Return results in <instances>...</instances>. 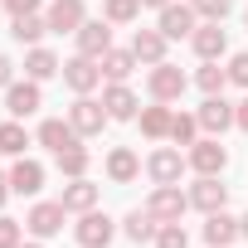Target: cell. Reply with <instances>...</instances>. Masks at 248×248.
I'll return each instance as SVG.
<instances>
[{"instance_id":"1","label":"cell","mask_w":248,"mask_h":248,"mask_svg":"<svg viewBox=\"0 0 248 248\" xmlns=\"http://www.w3.org/2000/svg\"><path fill=\"white\" fill-rule=\"evenodd\" d=\"M68 122H73V132H78V137H97V132H102V122H112V117H107L102 102H93L88 93H78V102L68 107Z\"/></svg>"},{"instance_id":"2","label":"cell","mask_w":248,"mask_h":248,"mask_svg":"<svg viewBox=\"0 0 248 248\" xmlns=\"http://www.w3.org/2000/svg\"><path fill=\"white\" fill-rule=\"evenodd\" d=\"M146 209H151L161 224H175V219L190 209V195H180V185H156L151 200H146Z\"/></svg>"},{"instance_id":"3","label":"cell","mask_w":248,"mask_h":248,"mask_svg":"<svg viewBox=\"0 0 248 248\" xmlns=\"http://www.w3.org/2000/svg\"><path fill=\"white\" fill-rule=\"evenodd\" d=\"M63 219H68V209H63L59 200H44V204H34V209L25 214V229H30L34 238H54V233L63 229Z\"/></svg>"},{"instance_id":"4","label":"cell","mask_w":248,"mask_h":248,"mask_svg":"<svg viewBox=\"0 0 248 248\" xmlns=\"http://www.w3.org/2000/svg\"><path fill=\"white\" fill-rule=\"evenodd\" d=\"M44 107V93H39V83L34 78H25V83H10L5 88V112L10 117H34Z\"/></svg>"},{"instance_id":"5","label":"cell","mask_w":248,"mask_h":248,"mask_svg":"<svg viewBox=\"0 0 248 248\" xmlns=\"http://www.w3.org/2000/svg\"><path fill=\"white\" fill-rule=\"evenodd\" d=\"M44 20H49V34H78L88 10H83V0H54Z\"/></svg>"},{"instance_id":"6","label":"cell","mask_w":248,"mask_h":248,"mask_svg":"<svg viewBox=\"0 0 248 248\" xmlns=\"http://www.w3.org/2000/svg\"><path fill=\"white\" fill-rule=\"evenodd\" d=\"M63 83H68L73 93H93V88L102 83V63H97V59H88V54H78V59H68V63H63Z\"/></svg>"},{"instance_id":"7","label":"cell","mask_w":248,"mask_h":248,"mask_svg":"<svg viewBox=\"0 0 248 248\" xmlns=\"http://www.w3.org/2000/svg\"><path fill=\"white\" fill-rule=\"evenodd\" d=\"M185 161H190V170H200V175H219V170L229 166V151H224L214 137H204V141H195V146H190V156H185Z\"/></svg>"},{"instance_id":"8","label":"cell","mask_w":248,"mask_h":248,"mask_svg":"<svg viewBox=\"0 0 248 248\" xmlns=\"http://www.w3.org/2000/svg\"><path fill=\"white\" fill-rule=\"evenodd\" d=\"M185 166H190V161H185L175 146H161V151H151V161H146V175H151L156 185H175Z\"/></svg>"},{"instance_id":"9","label":"cell","mask_w":248,"mask_h":248,"mask_svg":"<svg viewBox=\"0 0 248 248\" xmlns=\"http://www.w3.org/2000/svg\"><path fill=\"white\" fill-rule=\"evenodd\" d=\"M190 204L204 209V214H219V209L229 204V185H219V175H200V180L190 185Z\"/></svg>"},{"instance_id":"10","label":"cell","mask_w":248,"mask_h":248,"mask_svg":"<svg viewBox=\"0 0 248 248\" xmlns=\"http://www.w3.org/2000/svg\"><path fill=\"white\" fill-rule=\"evenodd\" d=\"M73 233H78V243H83V248H107L117 229H112V219H107V214L88 209V214H83V219L73 224Z\"/></svg>"},{"instance_id":"11","label":"cell","mask_w":248,"mask_h":248,"mask_svg":"<svg viewBox=\"0 0 248 248\" xmlns=\"http://www.w3.org/2000/svg\"><path fill=\"white\" fill-rule=\"evenodd\" d=\"M185 93V73L175 63H151V97L156 102H175Z\"/></svg>"},{"instance_id":"12","label":"cell","mask_w":248,"mask_h":248,"mask_svg":"<svg viewBox=\"0 0 248 248\" xmlns=\"http://www.w3.org/2000/svg\"><path fill=\"white\" fill-rule=\"evenodd\" d=\"M195 20H200V15H195V5H166L156 30H161L166 39H185V34H195V30H200Z\"/></svg>"},{"instance_id":"13","label":"cell","mask_w":248,"mask_h":248,"mask_svg":"<svg viewBox=\"0 0 248 248\" xmlns=\"http://www.w3.org/2000/svg\"><path fill=\"white\" fill-rule=\"evenodd\" d=\"M73 39H78V54H88V59H102V54L112 49V30H107V20H83V30H78Z\"/></svg>"},{"instance_id":"14","label":"cell","mask_w":248,"mask_h":248,"mask_svg":"<svg viewBox=\"0 0 248 248\" xmlns=\"http://www.w3.org/2000/svg\"><path fill=\"white\" fill-rule=\"evenodd\" d=\"M195 117H200V127H204V132H214V137H219V132H229V127H233V107H229V102H224V93H214V97H204V102H200V112H195Z\"/></svg>"},{"instance_id":"15","label":"cell","mask_w":248,"mask_h":248,"mask_svg":"<svg viewBox=\"0 0 248 248\" xmlns=\"http://www.w3.org/2000/svg\"><path fill=\"white\" fill-rule=\"evenodd\" d=\"M59 204H63L68 214H88V209L97 204V185H93L88 175H78V180H68V185H63V195H59Z\"/></svg>"},{"instance_id":"16","label":"cell","mask_w":248,"mask_h":248,"mask_svg":"<svg viewBox=\"0 0 248 248\" xmlns=\"http://www.w3.org/2000/svg\"><path fill=\"white\" fill-rule=\"evenodd\" d=\"M102 107H107V117H112V122H132L141 102H137V93H132L127 83H112V88L102 93Z\"/></svg>"},{"instance_id":"17","label":"cell","mask_w":248,"mask_h":248,"mask_svg":"<svg viewBox=\"0 0 248 248\" xmlns=\"http://www.w3.org/2000/svg\"><path fill=\"white\" fill-rule=\"evenodd\" d=\"M10 190H15V195H39V190H44V166L30 161V156H20L15 170H10Z\"/></svg>"},{"instance_id":"18","label":"cell","mask_w":248,"mask_h":248,"mask_svg":"<svg viewBox=\"0 0 248 248\" xmlns=\"http://www.w3.org/2000/svg\"><path fill=\"white\" fill-rule=\"evenodd\" d=\"M39 146H49L54 156H59V151H68V146H78V132H73V122H59V117L39 122Z\"/></svg>"},{"instance_id":"19","label":"cell","mask_w":248,"mask_h":248,"mask_svg":"<svg viewBox=\"0 0 248 248\" xmlns=\"http://www.w3.org/2000/svg\"><path fill=\"white\" fill-rule=\"evenodd\" d=\"M190 44H195V54L200 59H224V49H229V34L209 20V25H200L195 34H190Z\"/></svg>"},{"instance_id":"20","label":"cell","mask_w":248,"mask_h":248,"mask_svg":"<svg viewBox=\"0 0 248 248\" xmlns=\"http://www.w3.org/2000/svg\"><path fill=\"white\" fill-rule=\"evenodd\" d=\"M238 233H243V229H238V219H233V214H224V209L204 219V243H209V248H229Z\"/></svg>"},{"instance_id":"21","label":"cell","mask_w":248,"mask_h":248,"mask_svg":"<svg viewBox=\"0 0 248 248\" xmlns=\"http://www.w3.org/2000/svg\"><path fill=\"white\" fill-rule=\"evenodd\" d=\"M132 54H137L141 63H166V34H161V30H137Z\"/></svg>"},{"instance_id":"22","label":"cell","mask_w":248,"mask_h":248,"mask_svg":"<svg viewBox=\"0 0 248 248\" xmlns=\"http://www.w3.org/2000/svg\"><path fill=\"white\" fill-rule=\"evenodd\" d=\"M107 175H112L117 185H132V180L141 175V161H137V151H127V146H117V151L107 156Z\"/></svg>"},{"instance_id":"23","label":"cell","mask_w":248,"mask_h":248,"mask_svg":"<svg viewBox=\"0 0 248 248\" xmlns=\"http://www.w3.org/2000/svg\"><path fill=\"white\" fill-rule=\"evenodd\" d=\"M97 63H102V73H107L112 83H127V78H132V68H137L141 59H137L132 49H107V54H102Z\"/></svg>"},{"instance_id":"24","label":"cell","mask_w":248,"mask_h":248,"mask_svg":"<svg viewBox=\"0 0 248 248\" xmlns=\"http://www.w3.org/2000/svg\"><path fill=\"white\" fill-rule=\"evenodd\" d=\"M170 107L166 102H156V107H141V137H151V141H161V137H170Z\"/></svg>"},{"instance_id":"25","label":"cell","mask_w":248,"mask_h":248,"mask_svg":"<svg viewBox=\"0 0 248 248\" xmlns=\"http://www.w3.org/2000/svg\"><path fill=\"white\" fill-rule=\"evenodd\" d=\"M25 73H30L34 83H44V78H54V73H63V63H59V59H54L49 49H39V44H34V49L25 54Z\"/></svg>"},{"instance_id":"26","label":"cell","mask_w":248,"mask_h":248,"mask_svg":"<svg viewBox=\"0 0 248 248\" xmlns=\"http://www.w3.org/2000/svg\"><path fill=\"white\" fill-rule=\"evenodd\" d=\"M156 229H161V219H156L151 209H132V214H127V238H132V243H151Z\"/></svg>"},{"instance_id":"27","label":"cell","mask_w":248,"mask_h":248,"mask_svg":"<svg viewBox=\"0 0 248 248\" xmlns=\"http://www.w3.org/2000/svg\"><path fill=\"white\" fill-rule=\"evenodd\" d=\"M25 146H30V132L20 127V117L0 122V151H5V156H25Z\"/></svg>"},{"instance_id":"28","label":"cell","mask_w":248,"mask_h":248,"mask_svg":"<svg viewBox=\"0 0 248 248\" xmlns=\"http://www.w3.org/2000/svg\"><path fill=\"white\" fill-rule=\"evenodd\" d=\"M10 34H15L20 44H39V39L49 34V20H44V15H15Z\"/></svg>"},{"instance_id":"29","label":"cell","mask_w":248,"mask_h":248,"mask_svg":"<svg viewBox=\"0 0 248 248\" xmlns=\"http://www.w3.org/2000/svg\"><path fill=\"white\" fill-rule=\"evenodd\" d=\"M170 141H175V146H195V141H200V117L175 112V117H170Z\"/></svg>"},{"instance_id":"30","label":"cell","mask_w":248,"mask_h":248,"mask_svg":"<svg viewBox=\"0 0 248 248\" xmlns=\"http://www.w3.org/2000/svg\"><path fill=\"white\" fill-rule=\"evenodd\" d=\"M195 83L204 88V97H214V93H224V83H229V68H219V59H204V68L195 73Z\"/></svg>"},{"instance_id":"31","label":"cell","mask_w":248,"mask_h":248,"mask_svg":"<svg viewBox=\"0 0 248 248\" xmlns=\"http://www.w3.org/2000/svg\"><path fill=\"white\" fill-rule=\"evenodd\" d=\"M137 15H141V0H107V5H102L107 25H132Z\"/></svg>"},{"instance_id":"32","label":"cell","mask_w":248,"mask_h":248,"mask_svg":"<svg viewBox=\"0 0 248 248\" xmlns=\"http://www.w3.org/2000/svg\"><path fill=\"white\" fill-rule=\"evenodd\" d=\"M88 146H68V151H59V170L68 175V180H78V175H88Z\"/></svg>"},{"instance_id":"33","label":"cell","mask_w":248,"mask_h":248,"mask_svg":"<svg viewBox=\"0 0 248 248\" xmlns=\"http://www.w3.org/2000/svg\"><path fill=\"white\" fill-rule=\"evenodd\" d=\"M156 248H190V233L180 229V219H175V224H161V229H156Z\"/></svg>"},{"instance_id":"34","label":"cell","mask_w":248,"mask_h":248,"mask_svg":"<svg viewBox=\"0 0 248 248\" xmlns=\"http://www.w3.org/2000/svg\"><path fill=\"white\" fill-rule=\"evenodd\" d=\"M229 10H233V0H195V15H204V20H214V25H219Z\"/></svg>"},{"instance_id":"35","label":"cell","mask_w":248,"mask_h":248,"mask_svg":"<svg viewBox=\"0 0 248 248\" xmlns=\"http://www.w3.org/2000/svg\"><path fill=\"white\" fill-rule=\"evenodd\" d=\"M20 243H25L20 219H5V214H0V248H20Z\"/></svg>"},{"instance_id":"36","label":"cell","mask_w":248,"mask_h":248,"mask_svg":"<svg viewBox=\"0 0 248 248\" xmlns=\"http://www.w3.org/2000/svg\"><path fill=\"white\" fill-rule=\"evenodd\" d=\"M229 83L248 88V54H233V59H229Z\"/></svg>"},{"instance_id":"37","label":"cell","mask_w":248,"mask_h":248,"mask_svg":"<svg viewBox=\"0 0 248 248\" xmlns=\"http://www.w3.org/2000/svg\"><path fill=\"white\" fill-rule=\"evenodd\" d=\"M39 5H44V0H5L10 15H39Z\"/></svg>"},{"instance_id":"38","label":"cell","mask_w":248,"mask_h":248,"mask_svg":"<svg viewBox=\"0 0 248 248\" xmlns=\"http://www.w3.org/2000/svg\"><path fill=\"white\" fill-rule=\"evenodd\" d=\"M233 127H243V132H248V97L233 107Z\"/></svg>"},{"instance_id":"39","label":"cell","mask_w":248,"mask_h":248,"mask_svg":"<svg viewBox=\"0 0 248 248\" xmlns=\"http://www.w3.org/2000/svg\"><path fill=\"white\" fill-rule=\"evenodd\" d=\"M10 68H15V63H10L5 54H0V88H10Z\"/></svg>"},{"instance_id":"40","label":"cell","mask_w":248,"mask_h":248,"mask_svg":"<svg viewBox=\"0 0 248 248\" xmlns=\"http://www.w3.org/2000/svg\"><path fill=\"white\" fill-rule=\"evenodd\" d=\"M10 200V175H0V204Z\"/></svg>"},{"instance_id":"41","label":"cell","mask_w":248,"mask_h":248,"mask_svg":"<svg viewBox=\"0 0 248 248\" xmlns=\"http://www.w3.org/2000/svg\"><path fill=\"white\" fill-rule=\"evenodd\" d=\"M141 5H156V10H166V5H170V0H141Z\"/></svg>"},{"instance_id":"42","label":"cell","mask_w":248,"mask_h":248,"mask_svg":"<svg viewBox=\"0 0 248 248\" xmlns=\"http://www.w3.org/2000/svg\"><path fill=\"white\" fill-rule=\"evenodd\" d=\"M238 229H243V238H248V214H243V219H238Z\"/></svg>"},{"instance_id":"43","label":"cell","mask_w":248,"mask_h":248,"mask_svg":"<svg viewBox=\"0 0 248 248\" xmlns=\"http://www.w3.org/2000/svg\"><path fill=\"white\" fill-rule=\"evenodd\" d=\"M20 248H44V243H20Z\"/></svg>"},{"instance_id":"44","label":"cell","mask_w":248,"mask_h":248,"mask_svg":"<svg viewBox=\"0 0 248 248\" xmlns=\"http://www.w3.org/2000/svg\"><path fill=\"white\" fill-rule=\"evenodd\" d=\"M243 25H248V15H243Z\"/></svg>"},{"instance_id":"45","label":"cell","mask_w":248,"mask_h":248,"mask_svg":"<svg viewBox=\"0 0 248 248\" xmlns=\"http://www.w3.org/2000/svg\"><path fill=\"white\" fill-rule=\"evenodd\" d=\"M0 5H5V0H0Z\"/></svg>"}]
</instances>
